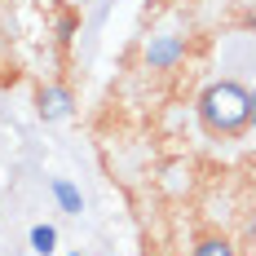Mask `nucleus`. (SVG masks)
Wrapping results in <instances>:
<instances>
[{"label": "nucleus", "instance_id": "1", "mask_svg": "<svg viewBox=\"0 0 256 256\" xmlns=\"http://www.w3.org/2000/svg\"><path fill=\"white\" fill-rule=\"evenodd\" d=\"M194 115L208 137H221V142L243 137L256 124V93L243 88L238 80H212L194 98Z\"/></svg>", "mask_w": 256, "mask_h": 256}, {"label": "nucleus", "instance_id": "2", "mask_svg": "<svg viewBox=\"0 0 256 256\" xmlns=\"http://www.w3.org/2000/svg\"><path fill=\"white\" fill-rule=\"evenodd\" d=\"M71 106H76V93H71V84H62V80H53L44 84L40 93H36V110H40V120H66L71 115Z\"/></svg>", "mask_w": 256, "mask_h": 256}, {"label": "nucleus", "instance_id": "3", "mask_svg": "<svg viewBox=\"0 0 256 256\" xmlns=\"http://www.w3.org/2000/svg\"><path fill=\"white\" fill-rule=\"evenodd\" d=\"M190 256H238V248L221 230H199L194 243H190Z\"/></svg>", "mask_w": 256, "mask_h": 256}, {"label": "nucleus", "instance_id": "4", "mask_svg": "<svg viewBox=\"0 0 256 256\" xmlns=\"http://www.w3.org/2000/svg\"><path fill=\"white\" fill-rule=\"evenodd\" d=\"M177 58H181V40H159V44L146 49V62L150 66H172Z\"/></svg>", "mask_w": 256, "mask_h": 256}, {"label": "nucleus", "instance_id": "5", "mask_svg": "<svg viewBox=\"0 0 256 256\" xmlns=\"http://www.w3.org/2000/svg\"><path fill=\"white\" fill-rule=\"evenodd\" d=\"M53 194H58V204H62V212H80V194L66 186V181H53Z\"/></svg>", "mask_w": 256, "mask_h": 256}, {"label": "nucleus", "instance_id": "6", "mask_svg": "<svg viewBox=\"0 0 256 256\" xmlns=\"http://www.w3.org/2000/svg\"><path fill=\"white\" fill-rule=\"evenodd\" d=\"M53 238H58V234H53L49 226H36V230H31V248H36L40 256H49L53 252Z\"/></svg>", "mask_w": 256, "mask_h": 256}, {"label": "nucleus", "instance_id": "7", "mask_svg": "<svg viewBox=\"0 0 256 256\" xmlns=\"http://www.w3.org/2000/svg\"><path fill=\"white\" fill-rule=\"evenodd\" d=\"M248 238H256V216H248Z\"/></svg>", "mask_w": 256, "mask_h": 256}, {"label": "nucleus", "instance_id": "8", "mask_svg": "<svg viewBox=\"0 0 256 256\" xmlns=\"http://www.w3.org/2000/svg\"><path fill=\"white\" fill-rule=\"evenodd\" d=\"M146 256H164V252H146Z\"/></svg>", "mask_w": 256, "mask_h": 256}]
</instances>
